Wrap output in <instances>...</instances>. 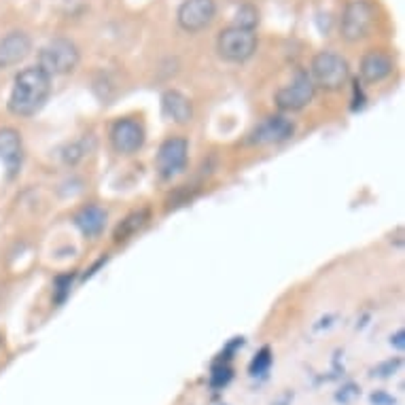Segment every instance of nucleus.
<instances>
[{
    "label": "nucleus",
    "mask_w": 405,
    "mask_h": 405,
    "mask_svg": "<svg viewBox=\"0 0 405 405\" xmlns=\"http://www.w3.org/2000/svg\"><path fill=\"white\" fill-rule=\"evenodd\" d=\"M229 380H231V369H229L227 365H217V367L213 369V378H210V384H213L215 388H221V386H225Z\"/></svg>",
    "instance_id": "nucleus-18"
},
{
    "label": "nucleus",
    "mask_w": 405,
    "mask_h": 405,
    "mask_svg": "<svg viewBox=\"0 0 405 405\" xmlns=\"http://www.w3.org/2000/svg\"><path fill=\"white\" fill-rule=\"evenodd\" d=\"M32 51V39L21 30H13L0 39V70L21 64Z\"/></svg>",
    "instance_id": "nucleus-11"
},
{
    "label": "nucleus",
    "mask_w": 405,
    "mask_h": 405,
    "mask_svg": "<svg viewBox=\"0 0 405 405\" xmlns=\"http://www.w3.org/2000/svg\"><path fill=\"white\" fill-rule=\"evenodd\" d=\"M79 47L70 39H53L39 51V66L53 79L68 75L79 64Z\"/></svg>",
    "instance_id": "nucleus-4"
},
{
    "label": "nucleus",
    "mask_w": 405,
    "mask_h": 405,
    "mask_svg": "<svg viewBox=\"0 0 405 405\" xmlns=\"http://www.w3.org/2000/svg\"><path fill=\"white\" fill-rule=\"evenodd\" d=\"M161 108H164V115L168 119L177 121V124H189L193 119V106H191V100L177 92V90H168L164 96H161Z\"/></svg>",
    "instance_id": "nucleus-14"
},
{
    "label": "nucleus",
    "mask_w": 405,
    "mask_h": 405,
    "mask_svg": "<svg viewBox=\"0 0 405 405\" xmlns=\"http://www.w3.org/2000/svg\"><path fill=\"white\" fill-rule=\"evenodd\" d=\"M75 225L81 229L83 236L88 238H94L98 234H102V229L106 225V210L96 206V204H90L81 208L77 215H75Z\"/></svg>",
    "instance_id": "nucleus-15"
},
{
    "label": "nucleus",
    "mask_w": 405,
    "mask_h": 405,
    "mask_svg": "<svg viewBox=\"0 0 405 405\" xmlns=\"http://www.w3.org/2000/svg\"><path fill=\"white\" fill-rule=\"evenodd\" d=\"M270 365H272V350L270 348H261L257 353V357L250 361L248 371H250V375H264L270 369Z\"/></svg>",
    "instance_id": "nucleus-17"
},
{
    "label": "nucleus",
    "mask_w": 405,
    "mask_h": 405,
    "mask_svg": "<svg viewBox=\"0 0 405 405\" xmlns=\"http://www.w3.org/2000/svg\"><path fill=\"white\" fill-rule=\"evenodd\" d=\"M257 34L253 28H244V26H229L225 30L219 32L217 37V53L223 57L225 62L231 64H242L248 57H253V53L257 51Z\"/></svg>",
    "instance_id": "nucleus-2"
},
{
    "label": "nucleus",
    "mask_w": 405,
    "mask_h": 405,
    "mask_svg": "<svg viewBox=\"0 0 405 405\" xmlns=\"http://www.w3.org/2000/svg\"><path fill=\"white\" fill-rule=\"evenodd\" d=\"M403 337H405V333L403 331H397L393 337H391V344L395 346V348H399V350H403V346H405V342H403Z\"/></svg>",
    "instance_id": "nucleus-22"
},
{
    "label": "nucleus",
    "mask_w": 405,
    "mask_h": 405,
    "mask_svg": "<svg viewBox=\"0 0 405 405\" xmlns=\"http://www.w3.org/2000/svg\"><path fill=\"white\" fill-rule=\"evenodd\" d=\"M0 159L5 161L9 175L13 177L21 166L23 159V147H21V136L13 128L0 130Z\"/></svg>",
    "instance_id": "nucleus-13"
},
{
    "label": "nucleus",
    "mask_w": 405,
    "mask_h": 405,
    "mask_svg": "<svg viewBox=\"0 0 405 405\" xmlns=\"http://www.w3.org/2000/svg\"><path fill=\"white\" fill-rule=\"evenodd\" d=\"M55 284H57L55 299H57V302H64V297L68 295V288H70V278H68V276H66V278H57Z\"/></svg>",
    "instance_id": "nucleus-20"
},
{
    "label": "nucleus",
    "mask_w": 405,
    "mask_h": 405,
    "mask_svg": "<svg viewBox=\"0 0 405 405\" xmlns=\"http://www.w3.org/2000/svg\"><path fill=\"white\" fill-rule=\"evenodd\" d=\"M187 151H189V144L185 138H168L159 151H157V172L164 177V179H172V177H177L179 172L185 170L187 166Z\"/></svg>",
    "instance_id": "nucleus-8"
},
{
    "label": "nucleus",
    "mask_w": 405,
    "mask_h": 405,
    "mask_svg": "<svg viewBox=\"0 0 405 405\" xmlns=\"http://www.w3.org/2000/svg\"><path fill=\"white\" fill-rule=\"evenodd\" d=\"M393 57L384 49H369L361 57V77L365 83H382L393 72Z\"/></svg>",
    "instance_id": "nucleus-12"
},
{
    "label": "nucleus",
    "mask_w": 405,
    "mask_h": 405,
    "mask_svg": "<svg viewBox=\"0 0 405 405\" xmlns=\"http://www.w3.org/2000/svg\"><path fill=\"white\" fill-rule=\"evenodd\" d=\"M348 75H350L348 62L335 51H321L312 57L310 79L318 88H323L327 92H335L348 81Z\"/></svg>",
    "instance_id": "nucleus-3"
},
{
    "label": "nucleus",
    "mask_w": 405,
    "mask_h": 405,
    "mask_svg": "<svg viewBox=\"0 0 405 405\" xmlns=\"http://www.w3.org/2000/svg\"><path fill=\"white\" fill-rule=\"evenodd\" d=\"M259 21V17H257V11L253 9V7H242L240 11H238V26H244V28H253L255 30V23Z\"/></svg>",
    "instance_id": "nucleus-19"
},
{
    "label": "nucleus",
    "mask_w": 405,
    "mask_h": 405,
    "mask_svg": "<svg viewBox=\"0 0 405 405\" xmlns=\"http://www.w3.org/2000/svg\"><path fill=\"white\" fill-rule=\"evenodd\" d=\"M373 26H375V9L369 0H350L342 13L339 32L344 41L359 43L369 37Z\"/></svg>",
    "instance_id": "nucleus-5"
},
{
    "label": "nucleus",
    "mask_w": 405,
    "mask_h": 405,
    "mask_svg": "<svg viewBox=\"0 0 405 405\" xmlns=\"http://www.w3.org/2000/svg\"><path fill=\"white\" fill-rule=\"evenodd\" d=\"M371 403L373 405H395V399L388 397L386 393H375V395H371Z\"/></svg>",
    "instance_id": "nucleus-21"
},
{
    "label": "nucleus",
    "mask_w": 405,
    "mask_h": 405,
    "mask_svg": "<svg viewBox=\"0 0 405 405\" xmlns=\"http://www.w3.org/2000/svg\"><path fill=\"white\" fill-rule=\"evenodd\" d=\"M314 90L316 85L312 83L310 75L308 72H297V77L284 85V88H280L276 92V106L282 108V110H288V112H295V110H302L306 108L312 98H314Z\"/></svg>",
    "instance_id": "nucleus-7"
},
{
    "label": "nucleus",
    "mask_w": 405,
    "mask_h": 405,
    "mask_svg": "<svg viewBox=\"0 0 405 405\" xmlns=\"http://www.w3.org/2000/svg\"><path fill=\"white\" fill-rule=\"evenodd\" d=\"M293 132H295V126L291 119L282 117V115H272V117L264 119L248 134V142L250 144H278L291 138Z\"/></svg>",
    "instance_id": "nucleus-10"
},
{
    "label": "nucleus",
    "mask_w": 405,
    "mask_h": 405,
    "mask_svg": "<svg viewBox=\"0 0 405 405\" xmlns=\"http://www.w3.org/2000/svg\"><path fill=\"white\" fill-rule=\"evenodd\" d=\"M144 142V128L140 121L126 117L115 121L110 128V144L112 149L121 155H132L136 153Z\"/></svg>",
    "instance_id": "nucleus-9"
},
{
    "label": "nucleus",
    "mask_w": 405,
    "mask_h": 405,
    "mask_svg": "<svg viewBox=\"0 0 405 405\" xmlns=\"http://www.w3.org/2000/svg\"><path fill=\"white\" fill-rule=\"evenodd\" d=\"M215 17H217L215 0H183L179 11H177L179 26L189 34L206 30V28L215 21Z\"/></svg>",
    "instance_id": "nucleus-6"
},
{
    "label": "nucleus",
    "mask_w": 405,
    "mask_h": 405,
    "mask_svg": "<svg viewBox=\"0 0 405 405\" xmlns=\"http://www.w3.org/2000/svg\"><path fill=\"white\" fill-rule=\"evenodd\" d=\"M51 94V77L41 66H28L19 70L13 79L9 96V110L17 117H32L37 115Z\"/></svg>",
    "instance_id": "nucleus-1"
},
{
    "label": "nucleus",
    "mask_w": 405,
    "mask_h": 405,
    "mask_svg": "<svg viewBox=\"0 0 405 405\" xmlns=\"http://www.w3.org/2000/svg\"><path fill=\"white\" fill-rule=\"evenodd\" d=\"M149 219V213L147 210H138V213H132L126 221L119 223V227L115 229V240H128L130 236H134L138 229L144 227V223H147Z\"/></svg>",
    "instance_id": "nucleus-16"
}]
</instances>
